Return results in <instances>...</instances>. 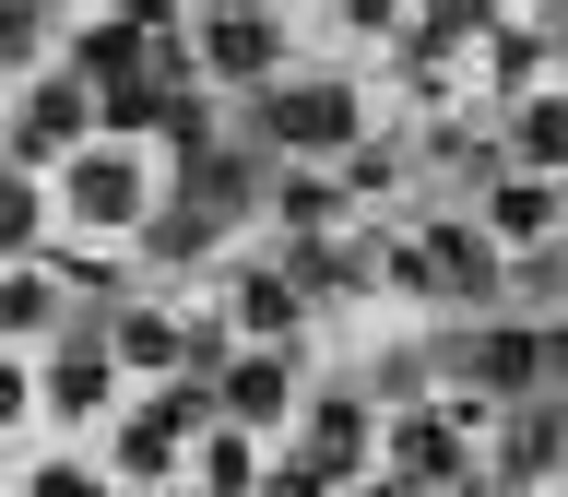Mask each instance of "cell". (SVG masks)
<instances>
[{
    "instance_id": "obj_1",
    "label": "cell",
    "mask_w": 568,
    "mask_h": 497,
    "mask_svg": "<svg viewBox=\"0 0 568 497\" xmlns=\"http://www.w3.org/2000/svg\"><path fill=\"white\" fill-rule=\"evenodd\" d=\"M36 248H60V190L36 154L0 142V261H36Z\"/></svg>"
},
{
    "instance_id": "obj_2",
    "label": "cell",
    "mask_w": 568,
    "mask_h": 497,
    "mask_svg": "<svg viewBox=\"0 0 568 497\" xmlns=\"http://www.w3.org/2000/svg\"><path fill=\"white\" fill-rule=\"evenodd\" d=\"M0 438H12V450L48 438V415H36V355L24 344H0Z\"/></svg>"
}]
</instances>
